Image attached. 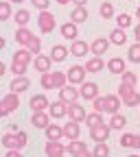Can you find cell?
<instances>
[{"instance_id":"49","label":"cell","mask_w":140,"mask_h":157,"mask_svg":"<svg viewBox=\"0 0 140 157\" xmlns=\"http://www.w3.org/2000/svg\"><path fill=\"white\" fill-rule=\"evenodd\" d=\"M5 46H7V39H5V37H0V50H2Z\"/></svg>"},{"instance_id":"16","label":"cell","mask_w":140,"mask_h":157,"mask_svg":"<svg viewBox=\"0 0 140 157\" xmlns=\"http://www.w3.org/2000/svg\"><path fill=\"white\" fill-rule=\"evenodd\" d=\"M86 109L79 105V103H70L68 105V118L70 120H74V122H81V120H86Z\"/></svg>"},{"instance_id":"3","label":"cell","mask_w":140,"mask_h":157,"mask_svg":"<svg viewBox=\"0 0 140 157\" xmlns=\"http://www.w3.org/2000/svg\"><path fill=\"white\" fill-rule=\"evenodd\" d=\"M26 142H29V135L24 131H18V133L9 131V133H5L0 137V144H2L7 151H22L26 146Z\"/></svg>"},{"instance_id":"38","label":"cell","mask_w":140,"mask_h":157,"mask_svg":"<svg viewBox=\"0 0 140 157\" xmlns=\"http://www.w3.org/2000/svg\"><path fill=\"white\" fill-rule=\"evenodd\" d=\"M33 55H42V39H39V37H35L33 35V39H31V42H29V46H26Z\"/></svg>"},{"instance_id":"34","label":"cell","mask_w":140,"mask_h":157,"mask_svg":"<svg viewBox=\"0 0 140 157\" xmlns=\"http://www.w3.org/2000/svg\"><path fill=\"white\" fill-rule=\"evenodd\" d=\"M13 9H11V2L7 0V2H0V22H7V20L11 17Z\"/></svg>"},{"instance_id":"15","label":"cell","mask_w":140,"mask_h":157,"mask_svg":"<svg viewBox=\"0 0 140 157\" xmlns=\"http://www.w3.org/2000/svg\"><path fill=\"white\" fill-rule=\"evenodd\" d=\"M31 124L37 127V129H46V127L50 124V116H48L46 111H33V116H31Z\"/></svg>"},{"instance_id":"29","label":"cell","mask_w":140,"mask_h":157,"mask_svg":"<svg viewBox=\"0 0 140 157\" xmlns=\"http://www.w3.org/2000/svg\"><path fill=\"white\" fill-rule=\"evenodd\" d=\"M110 42L112 44H116V46H123V44H127V35H125V29H114L112 33H110Z\"/></svg>"},{"instance_id":"14","label":"cell","mask_w":140,"mask_h":157,"mask_svg":"<svg viewBox=\"0 0 140 157\" xmlns=\"http://www.w3.org/2000/svg\"><path fill=\"white\" fill-rule=\"evenodd\" d=\"M88 52H92V50H90V44H86L83 39H74L70 44V55L72 57H86Z\"/></svg>"},{"instance_id":"20","label":"cell","mask_w":140,"mask_h":157,"mask_svg":"<svg viewBox=\"0 0 140 157\" xmlns=\"http://www.w3.org/2000/svg\"><path fill=\"white\" fill-rule=\"evenodd\" d=\"M31 87V81L26 76H13V81H11V92H15V94H22V92H26Z\"/></svg>"},{"instance_id":"11","label":"cell","mask_w":140,"mask_h":157,"mask_svg":"<svg viewBox=\"0 0 140 157\" xmlns=\"http://www.w3.org/2000/svg\"><path fill=\"white\" fill-rule=\"evenodd\" d=\"M110 37H96L94 42L90 44V50H92V55L94 57H101V55H105L107 52V48H110Z\"/></svg>"},{"instance_id":"5","label":"cell","mask_w":140,"mask_h":157,"mask_svg":"<svg viewBox=\"0 0 140 157\" xmlns=\"http://www.w3.org/2000/svg\"><path fill=\"white\" fill-rule=\"evenodd\" d=\"M18 107H20V98H18V94H15V92H11V94H7V96H2V98H0V118H5V116L13 113Z\"/></svg>"},{"instance_id":"28","label":"cell","mask_w":140,"mask_h":157,"mask_svg":"<svg viewBox=\"0 0 140 157\" xmlns=\"http://www.w3.org/2000/svg\"><path fill=\"white\" fill-rule=\"evenodd\" d=\"M46 133V140H62L64 137V127H59V124H48L44 129Z\"/></svg>"},{"instance_id":"47","label":"cell","mask_w":140,"mask_h":157,"mask_svg":"<svg viewBox=\"0 0 140 157\" xmlns=\"http://www.w3.org/2000/svg\"><path fill=\"white\" fill-rule=\"evenodd\" d=\"M72 2H74V7H86L88 0H72Z\"/></svg>"},{"instance_id":"50","label":"cell","mask_w":140,"mask_h":157,"mask_svg":"<svg viewBox=\"0 0 140 157\" xmlns=\"http://www.w3.org/2000/svg\"><path fill=\"white\" fill-rule=\"evenodd\" d=\"M68 2H72V0H57V5H68Z\"/></svg>"},{"instance_id":"18","label":"cell","mask_w":140,"mask_h":157,"mask_svg":"<svg viewBox=\"0 0 140 157\" xmlns=\"http://www.w3.org/2000/svg\"><path fill=\"white\" fill-rule=\"evenodd\" d=\"M48 111H50V118H57V120H59V118L68 116V105L64 101H55V103H50Z\"/></svg>"},{"instance_id":"10","label":"cell","mask_w":140,"mask_h":157,"mask_svg":"<svg viewBox=\"0 0 140 157\" xmlns=\"http://www.w3.org/2000/svg\"><path fill=\"white\" fill-rule=\"evenodd\" d=\"M46 157H64L68 151H66V146L59 142V140H48L46 142Z\"/></svg>"},{"instance_id":"9","label":"cell","mask_w":140,"mask_h":157,"mask_svg":"<svg viewBox=\"0 0 140 157\" xmlns=\"http://www.w3.org/2000/svg\"><path fill=\"white\" fill-rule=\"evenodd\" d=\"M110 131H112V127L110 124H96V127H92L90 129V137L94 142H107V137H110Z\"/></svg>"},{"instance_id":"1","label":"cell","mask_w":140,"mask_h":157,"mask_svg":"<svg viewBox=\"0 0 140 157\" xmlns=\"http://www.w3.org/2000/svg\"><path fill=\"white\" fill-rule=\"evenodd\" d=\"M121 96H116V94H105V96H96L92 105H94V111L98 113H118V109H121Z\"/></svg>"},{"instance_id":"48","label":"cell","mask_w":140,"mask_h":157,"mask_svg":"<svg viewBox=\"0 0 140 157\" xmlns=\"http://www.w3.org/2000/svg\"><path fill=\"white\" fill-rule=\"evenodd\" d=\"M5 72H7V66H5V63H2V61H0V76H2V74H5Z\"/></svg>"},{"instance_id":"26","label":"cell","mask_w":140,"mask_h":157,"mask_svg":"<svg viewBox=\"0 0 140 157\" xmlns=\"http://www.w3.org/2000/svg\"><path fill=\"white\" fill-rule=\"evenodd\" d=\"M88 20V9L86 7H74L72 9V13H70V22H74V24H83Z\"/></svg>"},{"instance_id":"8","label":"cell","mask_w":140,"mask_h":157,"mask_svg":"<svg viewBox=\"0 0 140 157\" xmlns=\"http://www.w3.org/2000/svg\"><path fill=\"white\" fill-rule=\"evenodd\" d=\"M86 66H72L66 74H68V83H72V85H81L83 81H86Z\"/></svg>"},{"instance_id":"42","label":"cell","mask_w":140,"mask_h":157,"mask_svg":"<svg viewBox=\"0 0 140 157\" xmlns=\"http://www.w3.org/2000/svg\"><path fill=\"white\" fill-rule=\"evenodd\" d=\"M31 2H33V7H35V9L46 11V9H48V5H50V0H31Z\"/></svg>"},{"instance_id":"53","label":"cell","mask_w":140,"mask_h":157,"mask_svg":"<svg viewBox=\"0 0 140 157\" xmlns=\"http://www.w3.org/2000/svg\"><path fill=\"white\" fill-rule=\"evenodd\" d=\"M129 157H140V155H136V153H131V155H129Z\"/></svg>"},{"instance_id":"41","label":"cell","mask_w":140,"mask_h":157,"mask_svg":"<svg viewBox=\"0 0 140 157\" xmlns=\"http://www.w3.org/2000/svg\"><path fill=\"white\" fill-rule=\"evenodd\" d=\"M26 70H29V66H22V63L11 61V72H13L15 76H24V74H26Z\"/></svg>"},{"instance_id":"22","label":"cell","mask_w":140,"mask_h":157,"mask_svg":"<svg viewBox=\"0 0 140 157\" xmlns=\"http://www.w3.org/2000/svg\"><path fill=\"white\" fill-rule=\"evenodd\" d=\"M107 70H110L112 74H123V72L127 70L125 59H121V57H114V59H110V61H107Z\"/></svg>"},{"instance_id":"17","label":"cell","mask_w":140,"mask_h":157,"mask_svg":"<svg viewBox=\"0 0 140 157\" xmlns=\"http://www.w3.org/2000/svg\"><path fill=\"white\" fill-rule=\"evenodd\" d=\"M31 109L33 111H46L48 107H50V103H48V98L44 96V94H35L33 98H31Z\"/></svg>"},{"instance_id":"6","label":"cell","mask_w":140,"mask_h":157,"mask_svg":"<svg viewBox=\"0 0 140 157\" xmlns=\"http://www.w3.org/2000/svg\"><path fill=\"white\" fill-rule=\"evenodd\" d=\"M37 26H39V31H42L44 35L53 33V31H55V26H57L55 15H53L48 9H46V11H39V15H37Z\"/></svg>"},{"instance_id":"23","label":"cell","mask_w":140,"mask_h":157,"mask_svg":"<svg viewBox=\"0 0 140 157\" xmlns=\"http://www.w3.org/2000/svg\"><path fill=\"white\" fill-rule=\"evenodd\" d=\"M31 39H33V33H31L26 26H20V29L15 31V42H18L20 46H24V48H26Z\"/></svg>"},{"instance_id":"25","label":"cell","mask_w":140,"mask_h":157,"mask_svg":"<svg viewBox=\"0 0 140 157\" xmlns=\"http://www.w3.org/2000/svg\"><path fill=\"white\" fill-rule=\"evenodd\" d=\"M62 37H66V39H70V42H74L77 39V35H79V31H77V24L74 22H66V24H62Z\"/></svg>"},{"instance_id":"43","label":"cell","mask_w":140,"mask_h":157,"mask_svg":"<svg viewBox=\"0 0 140 157\" xmlns=\"http://www.w3.org/2000/svg\"><path fill=\"white\" fill-rule=\"evenodd\" d=\"M72 157H94V155H92V151H88V148H83V151H79V153H74Z\"/></svg>"},{"instance_id":"39","label":"cell","mask_w":140,"mask_h":157,"mask_svg":"<svg viewBox=\"0 0 140 157\" xmlns=\"http://www.w3.org/2000/svg\"><path fill=\"white\" fill-rule=\"evenodd\" d=\"M116 24H118V29H127V26H131V15H127V13L116 15Z\"/></svg>"},{"instance_id":"24","label":"cell","mask_w":140,"mask_h":157,"mask_svg":"<svg viewBox=\"0 0 140 157\" xmlns=\"http://www.w3.org/2000/svg\"><path fill=\"white\" fill-rule=\"evenodd\" d=\"M105 66H107V63H103V57H92V59H88V61H86V70L92 72V74L103 72Z\"/></svg>"},{"instance_id":"44","label":"cell","mask_w":140,"mask_h":157,"mask_svg":"<svg viewBox=\"0 0 140 157\" xmlns=\"http://www.w3.org/2000/svg\"><path fill=\"white\" fill-rule=\"evenodd\" d=\"M5 157H24L22 153H20V151H7V155Z\"/></svg>"},{"instance_id":"7","label":"cell","mask_w":140,"mask_h":157,"mask_svg":"<svg viewBox=\"0 0 140 157\" xmlns=\"http://www.w3.org/2000/svg\"><path fill=\"white\" fill-rule=\"evenodd\" d=\"M79 98H81V92H79L72 83H68V85H64L62 90H59V101H64L66 105H70V103H77Z\"/></svg>"},{"instance_id":"19","label":"cell","mask_w":140,"mask_h":157,"mask_svg":"<svg viewBox=\"0 0 140 157\" xmlns=\"http://www.w3.org/2000/svg\"><path fill=\"white\" fill-rule=\"evenodd\" d=\"M79 135H81V127H79V122L70 120L68 124H64V137H68L70 140H79Z\"/></svg>"},{"instance_id":"32","label":"cell","mask_w":140,"mask_h":157,"mask_svg":"<svg viewBox=\"0 0 140 157\" xmlns=\"http://www.w3.org/2000/svg\"><path fill=\"white\" fill-rule=\"evenodd\" d=\"M86 124L92 129V127H96V124H103V116L98 113V111H92V113H88L86 116Z\"/></svg>"},{"instance_id":"52","label":"cell","mask_w":140,"mask_h":157,"mask_svg":"<svg viewBox=\"0 0 140 157\" xmlns=\"http://www.w3.org/2000/svg\"><path fill=\"white\" fill-rule=\"evenodd\" d=\"M9 2H15L18 5V2H24V0H9Z\"/></svg>"},{"instance_id":"40","label":"cell","mask_w":140,"mask_h":157,"mask_svg":"<svg viewBox=\"0 0 140 157\" xmlns=\"http://www.w3.org/2000/svg\"><path fill=\"white\" fill-rule=\"evenodd\" d=\"M134 140H136V133H125V135H121V146L134 148Z\"/></svg>"},{"instance_id":"12","label":"cell","mask_w":140,"mask_h":157,"mask_svg":"<svg viewBox=\"0 0 140 157\" xmlns=\"http://www.w3.org/2000/svg\"><path fill=\"white\" fill-rule=\"evenodd\" d=\"M79 92H81V98H86V101H94V98L98 96V85L94 81H83L81 87H79Z\"/></svg>"},{"instance_id":"21","label":"cell","mask_w":140,"mask_h":157,"mask_svg":"<svg viewBox=\"0 0 140 157\" xmlns=\"http://www.w3.org/2000/svg\"><path fill=\"white\" fill-rule=\"evenodd\" d=\"M13 61L15 63H22V66H29L31 61H33V52L29 50V48H20V50H15V55H13Z\"/></svg>"},{"instance_id":"30","label":"cell","mask_w":140,"mask_h":157,"mask_svg":"<svg viewBox=\"0 0 140 157\" xmlns=\"http://www.w3.org/2000/svg\"><path fill=\"white\" fill-rule=\"evenodd\" d=\"M110 127L121 131L123 127H127V118H125L123 113H114V116H112V120H110Z\"/></svg>"},{"instance_id":"51","label":"cell","mask_w":140,"mask_h":157,"mask_svg":"<svg viewBox=\"0 0 140 157\" xmlns=\"http://www.w3.org/2000/svg\"><path fill=\"white\" fill-rule=\"evenodd\" d=\"M136 17H138V22H140V5L136 7Z\"/></svg>"},{"instance_id":"13","label":"cell","mask_w":140,"mask_h":157,"mask_svg":"<svg viewBox=\"0 0 140 157\" xmlns=\"http://www.w3.org/2000/svg\"><path fill=\"white\" fill-rule=\"evenodd\" d=\"M50 63H53V59H50V55H35V59H33V66H35V70L37 72H50Z\"/></svg>"},{"instance_id":"35","label":"cell","mask_w":140,"mask_h":157,"mask_svg":"<svg viewBox=\"0 0 140 157\" xmlns=\"http://www.w3.org/2000/svg\"><path fill=\"white\" fill-rule=\"evenodd\" d=\"M29 20H31V13H29L26 9L15 11V22H18L20 26H26V24H29Z\"/></svg>"},{"instance_id":"2","label":"cell","mask_w":140,"mask_h":157,"mask_svg":"<svg viewBox=\"0 0 140 157\" xmlns=\"http://www.w3.org/2000/svg\"><path fill=\"white\" fill-rule=\"evenodd\" d=\"M39 85L44 90H62L64 85H68V74L66 72H44L39 76Z\"/></svg>"},{"instance_id":"27","label":"cell","mask_w":140,"mask_h":157,"mask_svg":"<svg viewBox=\"0 0 140 157\" xmlns=\"http://www.w3.org/2000/svg\"><path fill=\"white\" fill-rule=\"evenodd\" d=\"M68 52H70V50H68L66 46L57 44V46H53V48H50V59H53V61H57V63H59V61H64V59L68 57Z\"/></svg>"},{"instance_id":"4","label":"cell","mask_w":140,"mask_h":157,"mask_svg":"<svg viewBox=\"0 0 140 157\" xmlns=\"http://www.w3.org/2000/svg\"><path fill=\"white\" fill-rule=\"evenodd\" d=\"M121 101L125 107H138L140 105V94L136 90V85H127V83H121Z\"/></svg>"},{"instance_id":"36","label":"cell","mask_w":140,"mask_h":157,"mask_svg":"<svg viewBox=\"0 0 140 157\" xmlns=\"http://www.w3.org/2000/svg\"><path fill=\"white\" fill-rule=\"evenodd\" d=\"M83 148H88L86 142H79V140H70L68 146H66V151H68L70 155H74V153H79V151H83Z\"/></svg>"},{"instance_id":"37","label":"cell","mask_w":140,"mask_h":157,"mask_svg":"<svg viewBox=\"0 0 140 157\" xmlns=\"http://www.w3.org/2000/svg\"><path fill=\"white\" fill-rule=\"evenodd\" d=\"M98 13H101L103 20H112V17H114V7H112V2H103L101 9H98Z\"/></svg>"},{"instance_id":"31","label":"cell","mask_w":140,"mask_h":157,"mask_svg":"<svg viewBox=\"0 0 140 157\" xmlns=\"http://www.w3.org/2000/svg\"><path fill=\"white\" fill-rule=\"evenodd\" d=\"M127 59H129L131 63H140V42H136V44H131V46H129Z\"/></svg>"},{"instance_id":"33","label":"cell","mask_w":140,"mask_h":157,"mask_svg":"<svg viewBox=\"0 0 140 157\" xmlns=\"http://www.w3.org/2000/svg\"><path fill=\"white\" fill-rule=\"evenodd\" d=\"M92 155H94V157H110V146H107L105 142H96Z\"/></svg>"},{"instance_id":"46","label":"cell","mask_w":140,"mask_h":157,"mask_svg":"<svg viewBox=\"0 0 140 157\" xmlns=\"http://www.w3.org/2000/svg\"><path fill=\"white\" fill-rule=\"evenodd\" d=\"M134 148L140 151V133H136V140H134Z\"/></svg>"},{"instance_id":"45","label":"cell","mask_w":140,"mask_h":157,"mask_svg":"<svg viewBox=\"0 0 140 157\" xmlns=\"http://www.w3.org/2000/svg\"><path fill=\"white\" fill-rule=\"evenodd\" d=\"M134 37H136V42H140V22H138L136 29H134Z\"/></svg>"}]
</instances>
